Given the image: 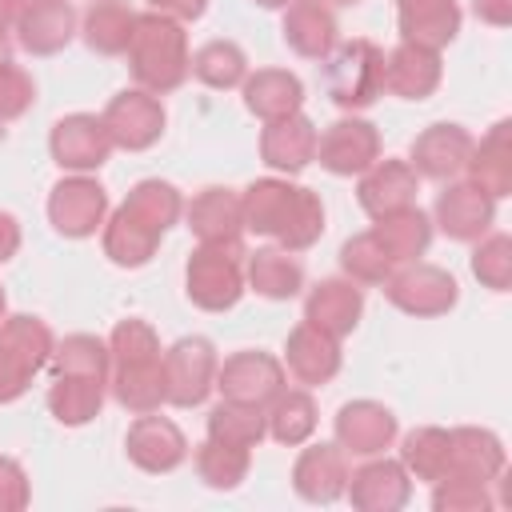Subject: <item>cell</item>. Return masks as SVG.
I'll return each mask as SVG.
<instances>
[{
	"label": "cell",
	"instance_id": "obj_10",
	"mask_svg": "<svg viewBox=\"0 0 512 512\" xmlns=\"http://www.w3.org/2000/svg\"><path fill=\"white\" fill-rule=\"evenodd\" d=\"M388 300L412 316H436L456 304V280L440 268H408L396 280H388Z\"/></svg>",
	"mask_w": 512,
	"mask_h": 512
},
{
	"label": "cell",
	"instance_id": "obj_51",
	"mask_svg": "<svg viewBox=\"0 0 512 512\" xmlns=\"http://www.w3.org/2000/svg\"><path fill=\"white\" fill-rule=\"evenodd\" d=\"M208 0H152V8H160V16H180V20H196L204 12Z\"/></svg>",
	"mask_w": 512,
	"mask_h": 512
},
{
	"label": "cell",
	"instance_id": "obj_58",
	"mask_svg": "<svg viewBox=\"0 0 512 512\" xmlns=\"http://www.w3.org/2000/svg\"><path fill=\"white\" fill-rule=\"evenodd\" d=\"M0 312H4V292H0Z\"/></svg>",
	"mask_w": 512,
	"mask_h": 512
},
{
	"label": "cell",
	"instance_id": "obj_54",
	"mask_svg": "<svg viewBox=\"0 0 512 512\" xmlns=\"http://www.w3.org/2000/svg\"><path fill=\"white\" fill-rule=\"evenodd\" d=\"M12 20H20V0H0V32H4Z\"/></svg>",
	"mask_w": 512,
	"mask_h": 512
},
{
	"label": "cell",
	"instance_id": "obj_32",
	"mask_svg": "<svg viewBox=\"0 0 512 512\" xmlns=\"http://www.w3.org/2000/svg\"><path fill=\"white\" fill-rule=\"evenodd\" d=\"M100 384L92 376H56L48 392V408L56 412L60 424H84L100 412Z\"/></svg>",
	"mask_w": 512,
	"mask_h": 512
},
{
	"label": "cell",
	"instance_id": "obj_19",
	"mask_svg": "<svg viewBox=\"0 0 512 512\" xmlns=\"http://www.w3.org/2000/svg\"><path fill=\"white\" fill-rule=\"evenodd\" d=\"M500 468H504V448L492 432H476V428L448 432V476L488 484Z\"/></svg>",
	"mask_w": 512,
	"mask_h": 512
},
{
	"label": "cell",
	"instance_id": "obj_25",
	"mask_svg": "<svg viewBox=\"0 0 512 512\" xmlns=\"http://www.w3.org/2000/svg\"><path fill=\"white\" fill-rule=\"evenodd\" d=\"M72 24H76V16H72V8L64 0H32L20 12V44L28 52H40V56L56 52V48L68 44Z\"/></svg>",
	"mask_w": 512,
	"mask_h": 512
},
{
	"label": "cell",
	"instance_id": "obj_5",
	"mask_svg": "<svg viewBox=\"0 0 512 512\" xmlns=\"http://www.w3.org/2000/svg\"><path fill=\"white\" fill-rule=\"evenodd\" d=\"M216 376V352L204 336H188L180 344H172V352L164 356V400L188 408L200 404L212 388Z\"/></svg>",
	"mask_w": 512,
	"mask_h": 512
},
{
	"label": "cell",
	"instance_id": "obj_35",
	"mask_svg": "<svg viewBox=\"0 0 512 512\" xmlns=\"http://www.w3.org/2000/svg\"><path fill=\"white\" fill-rule=\"evenodd\" d=\"M0 352H8L20 368L36 372V368L48 360V352H52V336H48V328H44L40 320H32V316H12V320L0 328Z\"/></svg>",
	"mask_w": 512,
	"mask_h": 512
},
{
	"label": "cell",
	"instance_id": "obj_8",
	"mask_svg": "<svg viewBox=\"0 0 512 512\" xmlns=\"http://www.w3.org/2000/svg\"><path fill=\"white\" fill-rule=\"evenodd\" d=\"M112 152V136L96 116H64L52 128V156L60 168H100Z\"/></svg>",
	"mask_w": 512,
	"mask_h": 512
},
{
	"label": "cell",
	"instance_id": "obj_50",
	"mask_svg": "<svg viewBox=\"0 0 512 512\" xmlns=\"http://www.w3.org/2000/svg\"><path fill=\"white\" fill-rule=\"evenodd\" d=\"M28 376H32L28 368H20L8 352H0V404H4V400H16V396L28 388Z\"/></svg>",
	"mask_w": 512,
	"mask_h": 512
},
{
	"label": "cell",
	"instance_id": "obj_38",
	"mask_svg": "<svg viewBox=\"0 0 512 512\" xmlns=\"http://www.w3.org/2000/svg\"><path fill=\"white\" fill-rule=\"evenodd\" d=\"M192 72L208 84V88H232L244 80V52L232 44V40H212L204 44L192 60Z\"/></svg>",
	"mask_w": 512,
	"mask_h": 512
},
{
	"label": "cell",
	"instance_id": "obj_3",
	"mask_svg": "<svg viewBox=\"0 0 512 512\" xmlns=\"http://www.w3.org/2000/svg\"><path fill=\"white\" fill-rule=\"evenodd\" d=\"M384 92V52L368 40H348L328 60V96L340 108H368Z\"/></svg>",
	"mask_w": 512,
	"mask_h": 512
},
{
	"label": "cell",
	"instance_id": "obj_39",
	"mask_svg": "<svg viewBox=\"0 0 512 512\" xmlns=\"http://www.w3.org/2000/svg\"><path fill=\"white\" fill-rule=\"evenodd\" d=\"M124 208H128L136 220H144L148 228L164 232V228L176 220V212H180V196H176V188H172V184L144 180V184H136V188H132V196L124 200Z\"/></svg>",
	"mask_w": 512,
	"mask_h": 512
},
{
	"label": "cell",
	"instance_id": "obj_16",
	"mask_svg": "<svg viewBox=\"0 0 512 512\" xmlns=\"http://www.w3.org/2000/svg\"><path fill=\"white\" fill-rule=\"evenodd\" d=\"M316 128L304 120V116H280V120H268L264 136H260V152L272 168H284V172H300L312 156H316Z\"/></svg>",
	"mask_w": 512,
	"mask_h": 512
},
{
	"label": "cell",
	"instance_id": "obj_55",
	"mask_svg": "<svg viewBox=\"0 0 512 512\" xmlns=\"http://www.w3.org/2000/svg\"><path fill=\"white\" fill-rule=\"evenodd\" d=\"M0 64H8V40H4V32H0Z\"/></svg>",
	"mask_w": 512,
	"mask_h": 512
},
{
	"label": "cell",
	"instance_id": "obj_7",
	"mask_svg": "<svg viewBox=\"0 0 512 512\" xmlns=\"http://www.w3.org/2000/svg\"><path fill=\"white\" fill-rule=\"evenodd\" d=\"M376 152H380V140H376L372 124H364V120H336L324 136H316V156L336 176H352V172L372 168Z\"/></svg>",
	"mask_w": 512,
	"mask_h": 512
},
{
	"label": "cell",
	"instance_id": "obj_37",
	"mask_svg": "<svg viewBox=\"0 0 512 512\" xmlns=\"http://www.w3.org/2000/svg\"><path fill=\"white\" fill-rule=\"evenodd\" d=\"M248 272H252L256 292H264V296H272V300H288V296H296V288H300V280H304L300 264H296L288 252H280V248H264V252H256Z\"/></svg>",
	"mask_w": 512,
	"mask_h": 512
},
{
	"label": "cell",
	"instance_id": "obj_57",
	"mask_svg": "<svg viewBox=\"0 0 512 512\" xmlns=\"http://www.w3.org/2000/svg\"><path fill=\"white\" fill-rule=\"evenodd\" d=\"M336 4H356V0H336Z\"/></svg>",
	"mask_w": 512,
	"mask_h": 512
},
{
	"label": "cell",
	"instance_id": "obj_6",
	"mask_svg": "<svg viewBox=\"0 0 512 512\" xmlns=\"http://www.w3.org/2000/svg\"><path fill=\"white\" fill-rule=\"evenodd\" d=\"M280 384H284V372L264 352H240V356H232V360H224L216 368V388L232 404L260 408L264 400H276L280 396Z\"/></svg>",
	"mask_w": 512,
	"mask_h": 512
},
{
	"label": "cell",
	"instance_id": "obj_9",
	"mask_svg": "<svg viewBox=\"0 0 512 512\" xmlns=\"http://www.w3.org/2000/svg\"><path fill=\"white\" fill-rule=\"evenodd\" d=\"M104 128L120 148H148L164 132V108L148 92H120L104 112Z\"/></svg>",
	"mask_w": 512,
	"mask_h": 512
},
{
	"label": "cell",
	"instance_id": "obj_13",
	"mask_svg": "<svg viewBox=\"0 0 512 512\" xmlns=\"http://www.w3.org/2000/svg\"><path fill=\"white\" fill-rule=\"evenodd\" d=\"M468 152H472V140L460 124H432L412 144V168H420L432 180H448L468 164Z\"/></svg>",
	"mask_w": 512,
	"mask_h": 512
},
{
	"label": "cell",
	"instance_id": "obj_29",
	"mask_svg": "<svg viewBox=\"0 0 512 512\" xmlns=\"http://www.w3.org/2000/svg\"><path fill=\"white\" fill-rule=\"evenodd\" d=\"M372 236L380 240V248L396 264V260H416L428 248L432 228H428V216L420 208H400L392 216H380V224L372 228Z\"/></svg>",
	"mask_w": 512,
	"mask_h": 512
},
{
	"label": "cell",
	"instance_id": "obj_14",
	"mask_svg": "<svg viewBox=\"0 0 512 512\" xmlns=\"http://www.w3.org/2000/svg\"><path fill=\"white\" fill-rule=\"evenodd\" d=\"M336 432H340V444L356 456H372V452H384L396 436V420L388 408L372 404V400H356V404H344L340 416H336Z\"/></svg>",
	"mask_w": 512,
	"mask_h": 512
},
{
	"label": "cell",
	"instance_id": "obj_40",
	"mask_svg": "<svg viewBox=\"0 0 512 512\" xmlns=\"http://www.w3.org/2000/svg\"><path fill=\"white\" fill-rule=\"evenodd\" d=\"M196 468H200L204 484H212V488H236L244 480V472H248V448H232V444L208 440L196 452Z\"/></svg>",
	"mask_w": 512,
	"mask_h": 512
},
{
	"label": "cell",
	"instance_id": "obj_43",
	"mask_svg": "<svg viewBox=\"0 0 512 512\" xmlns=\"http://www.w3.org/2000/svg\"><path fill=\"white\" fill-rule=\"evenodd\" d=\"M104 364H108V352L96 336H68L56 352V376H92V380H104Z\"/></svg>",
	"mask_w": 512,
	"mask_h": 512
},
{
	"label": "cell",
	"instance_id": "obj_56",
	"mask_svg": "<svg viewBox=\"0 0 512 512\" xmlns=\"http://www.w3.org/2000/svg\"><path fill=\"white\" fill-rule=\"evenodd\" d=\"M264 8H280V4H292V0H260Z\"/></svg>",
	"mask_w": 512,
	"mask_h": 512
},
{
	"label": "cell",
	"instance_id": "obj_36",
	"mask_svg": "<svg viewBox=\"0 0 512 512\" xmlns=\"http://www.w3.org/2000/svg\"><path fill=\"white\" fill-rule=\"evenodd\" d=\"M264 436V416L260 408H248V404H220L212 416H208V440H220V444H232V448H256Z\"/></svg>",
	"mask_w": 512,
	"mask_h": 512
},
{
	"label": "cell",
	"instance_id": "obj_53",
	"mask_svg": "<svg viewBox=\"0 0 512 512\" xmlns=\"http://www.w3.org/2000/svg\"><path fill=\"white\" fill-rule=\"evenodd\" d=\"M476 16H484L488 24H508L512 4L508 0H476Z\"/></svg>",
	"mask_w": 512,
	"mask_h": 512
},
{
	"label": "cell",
	"instance_id": "obj_44",
	"mask_svg": "<svg viewBox=\"0 0 512 512\" xmlns=\"http://www.w3.org/2000/svg\"><path fill=\"white\" fill-rule=\"evenodd\" d=\"M340 260H344L348 276H352V280H364V284L384 280V276H388V268H392V256L380 248V240H376L372 232H364V236L348 240V244H344V252H340Z\"/></svg>",
	"mask_w": 512,
	"mask_h": 512
},
{
	"label": "cell",
	"instance_id": "obj_47",
	"mask_svg": "<svg viewBox=\"0 0 512 512\" xmlns=\"http://www.w3.org/2000/svg\"><path fill=\"white\" fill-rule=\"evenodd\" d=\"M28 104H32V80L20 68L0 64V120L20 116Z\"/></svg>",
	"mask_w": 512,
	"mask_h": 512
},
{
	"label": "cell",
	"instance_id": "obj_22",
	"mask_svg": "<svg viewBox=\"0 0 512 512\" xmlns=\"http://www.w3.org/2000/svg\"><path fill=\"white\" fill-rule=\"evenodd\" d=\"M412 192H416V176L408 164L400 160H384L376 164L364 180H360V204L368 216H392L400 208H412Z\"/></svg>",
	"mask_w": 512,
	"mask_h": 512
},
{
	"label": "cell",
	"instance_id": "obj_12",
	"mask_svg": "<svg viewBox=\"0 0 512 512\" xmlns=\"http://www.w3.org/2000/svg\"><path fill=\"white\" fill-rule=\"evenodd\" d=\"M184 452H188V444H184V436L172 420L140 412V420L128 432V456L144 472H172L184 460Z\"/></svg>",
	"mask_w": 512,
	"mask_h": 512
},
{
	"label": "cell",
	"instance_id": "obj_49",
	"mask_svg": "<svg viewBox=\"0 0 512 512\" xmlns=\"http://www.w3.org/2000/svg\"><path fill=\"white\" fill-rule=\"evenodd\" d=\"M24 500H28V484H24L20 464L0 456V508H20Z\"/></svg>",
	"mask_w": 512,
	"mask_h": 512
},
{
	"label": "cell",
	"instance_id": "obj_15",
	"mask_svg": "<svg viewBox=\"0 0 512 512\" xmlns=\"http://www.w3.org/2000/svg\"><path fill=\"white\" fill-rule=\"evenodd\" d=\"M292 484L304 500L312 504H328L348 488V468H344V452L336 444H312L292 472Z\"/></svg>",
	"mask_w": 512,
	"mask_h": 512
},
{
	"label": "cell",
	"instance_id": "obj_21",
	"mask_svg": "<svg viewBox=\"0 0 512 512\" xmlns=\"http://www.w3.org/2000/svg\"><path fill=\"white\" fill-rule=\"evenodd\" d=\"M396 8H400V32L408 44L440 48L460 28V12L452 0H396Z\"/></svg>",
	"mask_w": 512,
	"mask_h": 512
},
{
	"label": "cell",
	"instance_id": "obj_30",
	"mask_svg": "<svg viewBox=\"0 0 512 512\" xmlns=\"http://www.w3.org/2000/svg\"><path fill=\"white\" fill-rule=\"evenodd\" d=\"M132 28H136V16L124 0H96L84 24V40L96 52H124L132 40Z\"/></svg>",
	"mask_w": 512,
	"mask_h": 512
},
{
	"label": "cell",
	"instance_id": "obj_26",
	"mask_svg": "<svg viewBox=\"0 0 512 512\" xmlns=\"http://www.w3.org/2000/svg\"><path fill=\"white\" fill-rule=\"evenodd\" d=\"M284 40L300 56H324L332 48V40H336L332 12L320 0H292V8L284 16Z\"/></svg>",
	"mask_w": 512,
	"mask_h": 512
},
{
	"label": "cell",
	"instance_id": "obj_11",
	"mask_svg": "<svg viewBox=\"0 0 512 512\" xmlns=\"http://www.w3.org/2000/svg\"><path fill=\"white\" fill-rule=\"evenodd\" d=\"M48 216L64 236H92L104 220V188L92 180H64L52 188Z\"/></svg>",
	"mask_w": 512,
	"mask_h": 512
},
{
	"label": "cell",
	"instance_id": "obj_23",
	"mask_svg": "<svg viewBox=\"0 0 512 512\" xmlns=\"http://www.w3.org/2000/svg\"><path fill=\"white\" fill-rule=\"evenodd\" d=\"M436 216H440V228H444L452 240H476V236L492 224V196L480 192L476 184L448 188V192H440V200H436Z\"/></svg>",
	"mask_w": 512,
	"mask_h": 512
},
{
	"label": "cell",
	"instance_id": "obj_17",
	"mask_svg": "<svg viewBox=\"0 0 512 512\" xmlns=\"http://www.w3.org/2000/svg\"><path fill=\"white\" fill-rule=\"evenodd\" d=\"M440 84V60H436V48H424V44H400L392 52V60L384 64V88L400 92L404 100H424L432 88Z\"/></svg>",
	"mask_w": 512,
	"mask_h": 512
},
{
	"label": "cell",
	"instance_id": "obj_31",
	"mask_svg": "<svg viewBox=\"0 0 512 512\" xmlns=\"http://www.w3.org/2000/svg\"><path fill=\"white\" fill-rule=\"evenodd\" d=\"M116 396L132 412H152L164 400V356L148 364H120L116 368Z\"/></svg>",
	"mask_w": 512,
	"mask_h": 512
},
{
	"label": "cell",
	"instance_id": "obj_28",
	"mask_svg": "<svg viewBox=\"0 0 512 512\" xmlns=\"http://www.w3.org/2000/svg\"><path fill=\"white\" fill-rule=\"evenodd\" d=\"M304 100V88L292 72H256L244 88V104L264 116V120H280V116H292Z\"/></svg>",
	"mask_w": 512,
	"mask_h": 512
},
{
	"label": "cell",
	"instance_id": "obj_33",
	"mask_svg": "<svg viewBox=\"0 0 512 512\" xmlns=\"http://www.w3.org/2000/svg\"><path fill=\"white\" fill-rule=\"evenodd\" d=\"M472 168V184L488 196H504L512 184V168H508V124H496L492 136L476 148V156L468 160Z\"/></svg>",
	"mask_w": 512,
	"mask_h": 512
},
{
	"label": "cell",
	"instance_id": "obj_24",
	"mask_svg": "<svg viewBox=\"0 0 512 512\" xmlns=\"http://www.w3.org/2000/svg\"><path fill=\"white\" fill-rule=\"evenodd\" d=\"M340 368V352H336V336L312 328L308 320L288 336V372L300 384H324L332 372Z\"/></svg>",
	"mask_w": 512,
	"mask_h": 512
},
{
	"label": "cell",
	"instance_id": "obj_48",
	"mask_svg": "<svg viewBox=\"0 0 512 512\" xmlns=\"http://www.w3.org/2000/svg\"><path fill=\"white\" fill-rule=\"evenodd\" d=\"M448 488L436 492V508H484V484L480 480H464V476H444Z\"/></svg>",
	"mask_w": 512,
	"mask_h": 512
},
{
	"label": "cell",
	"instance_id": "obj_2",
	"mask_svg": "<svg viewBox=\"0 0 512 512\" xmlns=\"http://www.w3.org/2000/svg\"><path fill=\"white\" fill-rule=\"evenodd\" d=\"M132 56V72L144 88L152 92H168L184 80L188 72V48H184V32L176 20L168 16H136L132 40L124 48Z\"/></svg>",
	"mask_w": 512,
	"mask_h": 512
},
{
	"label": "cell",
	"instance_id": "obj_42",
	"mask_svg": "<svg viewBox=\"0 0 512 512\" xmlns=\"http://www.w3.org/2000/svg\"><path fill=\"white\" fill-rule=\"evenodd\" d=\"M312 428H316V408H312V396H308V392L276 396V408H272V436H276L280 444H300V440H308Z\"/></svg>",
	"mask_w": 512,
	"mask_h": 512
},
{
	"label": "cell",
	"instance_id": "obj_46",
	"mask_svg": "<svg viewBox=\"0 0 512 512\" xmlns=\"http://www.w3.org/2000/svg\"><path fill=\"white\" fill-rule=\"evenodd\" d=\"M512 244H508V236H492L488 244H480L476 248V256H472V272L488 284V288H496V292H504L508 288V272H512Z\"/></svg>",
	"mask_w": 512,
	"mask_h": 512
},
{
	"label": "cell",
	"instance_id": "obj_52",
	"mask_svg": "<svg viewBox=\"0 0 512 512\" xmlns=\"http://www.w3.org/2000/svg\"><path fill=\"white\" fill-rule=\"evenodd\" d=\"M16 244H20V228H16V220L8 212H0V264L16 252Z\"/></svg>",
	"mask_w": 512,
	"mask_h": 512
},
{
	"label": "cell",
	"instance_id": "obj_1",
	"mask_svg": "<svg viewBox=\"0 0 512 512\" xmlns=\"http://www.w3.org/2000/svg\"><path fill=\"white\" fill-rule=\"evenodd\" d=\"M240 204H244V228L280 236L284 248H308L324 228V208L308 188L260 180L248 188Z\"/></svg>",
	"mask_w": 512,
	"mask_h": 512
},
{
	"label": "cell",
	"instance_id": "obj_20",
	"mask_svg": "<svg viewBox=\"0 0 512 512\" xmlns=\"http://www.w3.org/2000/svg\"><path fill=\"white\" fill-rule=\"evenodd\" d=\"M360 308H364V296L356 284H344V280H324L312 296H308V308H304V320L328 336H344L356 328L360 320Z\"/></svg>",
	"mask_w": 512,
	"mask_h": 512
},
{
	"label": "cell",
	"instance_id": "obj_34",
	"mask_svg": "<svg viewBox=\"0 0 512 512\" xmlns=\"http://www.w3.org/2000/svg\"><path fill=\"white\" fill-rule=\"evenodd\" d=\"M156 240H160V232L148 228L144 220H136L128 208H120L116 220H112V228L104 232V248H108V256H112L116 264H132V268L144 264V260L152 256Z\"/></svg>",
	"mask_w": 512,
	"mask_h": 512
},
{
	"label": "cell",
	"instance_id": "obj_41",
	"mask_svg": "<svg viewBox=\"0 0 512 512\" xmlns=\"http://www.w3.org/2000/svg\"><path fill=\"white\" fill-rule=\"evenodd\" d=\"M404 460L420 480H444L448 476V432L420 428L404 444Z\"/></svg>",
	"mask_w": 512,
	"mask_h": 512
},
{
	"label": "cell",
	"instance_id": "obj_45",
	"mask_svg": "<svg viewBox=\"0 0 512 512\" xmlns=\"http://www.w3.org/2000/svg\"><path fill=\"white\" fill-rule=\"evenodd\" d=\"M112 352L120 364H148V360H160V348H156V336L148 324L140 320H124L112 336Z\"/></svg>",
	"mask_w": 512,
	"mask_h": 512
},
{
	"label": "cell",
	"instance_id": "obj_18",
	"mask_svg": "<svg viewBox=\"0 0 512 512\" xmlns=\"http://www.w3.org/2000/svg\"><path fill=\"white\" fill-rule=\"evenodd\" d=\"M188 224L204 244H232L244 228V204L228 188H204L188 208Z\"/></svg>",
	"mask_w": 512,
	"mask_h": 512
},
{
	"label": "cell",
	"instance_id": "obj_27",
	"mask_svg": "<svg viewBox=\"0 0 512 512\" xmlns=\"http://www.w3.org/2000/svg\"><path fill=\"white\" fill-rule=\"evenodd\" d=\"M348 480H352V488H348L352 492V504H360V508H384L388 512V508H400L408 500V476L392 460L364 464Z\"/></svg>",
	"mask_w": 512,
	"mask_h": 512
},
{
	"label": "cell",
	"instance_id": "obj_4",
	"mask_svg": "<svg viewBox=\"0 0 512 512\" xmlns=\"http://www.w3.org/2000/svg\"><path fill=\"white\" fill-rule=\"evenodd\" d=\"M240 244H204L192 260H188V296L208 308V312H220V308H232L240 300Z\"/></svg>",
	"mask_w": 512,
	"mask_h": 512
}]
</instances>
